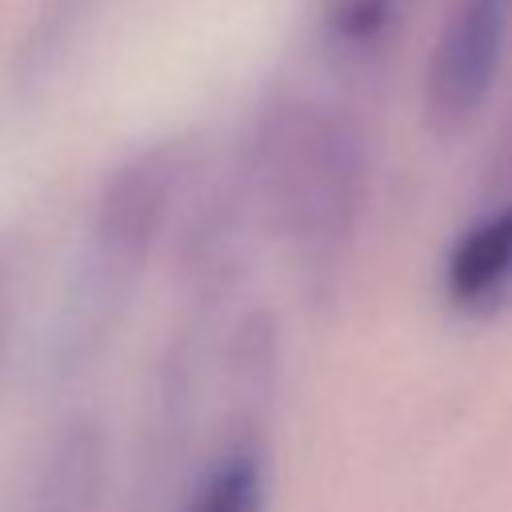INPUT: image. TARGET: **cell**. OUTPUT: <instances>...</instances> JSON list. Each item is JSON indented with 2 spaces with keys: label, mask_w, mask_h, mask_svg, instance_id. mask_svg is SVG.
<instances>
[{
  "label": "cell",
  "mask_w": 512,
  "mask_h": 512,
  "mask_svg": "<svg viewBox=\"0 0 512 512\" xmlns=\"http://www.w3.org/2000/svg\"><path fill=\"white\" fill-rule=\"evenodd\" d=\"M364 136L328 108H280L256 148L268 216L308 264H328L352 236L364 204Z\"/></svg>",
  "instance_id": "obj_1"
},
{
  "label": "cell",
  "mask_w": 512,
  "mask_h": 512,
  "mask_svg": "<svg viewBox=\"0 0 512 512\" xmlns=\"http://www.w3.org/2000/svg\"><path fill=\"white\" fill-rule=\"evenodd\" d=\"M176 192V152L152 148L132 156L112 172V180L100 192L96 216H92V248H88V308H100L108 292H120L144 256L152 252L168 204Z\"/></svg>",
  "instance_id": "obj_2"
},
{
  "label": "cell",
  "mask_w": 512,
  "mask_h": 512,
  "mask_svg": "<svg viewBox=\"0 0 512 512\" xmlns=\"http://www.w3.org/2000/svg\"><path fill=\"white\" fill-rule=\"evenodd\" d=\"M512 0H456L428 60L424 108L440 132L464 128L488 100L508 40Z\"/></svg>",
  "instance_id": "obj_3"
},
{
  "label": "cell",
  "mask_w": 512,
  "mask_h": 512,
  "mask_svg": "<svg viewBox=\"0 0 512 512\" xmlns=\"http://www.w3.org/2000/svg\"><path fill=\"white\" fill-rule=\"evenodd\" d=\"M444 292L460 312H492L512 292V200L476 220L444 264Z\"/></svg>",
  "instance_id": "obj_4"
},
{
  "label": "cell",
  "mask_w": 512,
  "mask_h": 512,
  "mask_svg": "<svg viewBox=\"0 0 512 512\" xmlns=\"http://www.w3.org/2000/svg\"><path fill=\"white\" fill-rule=\"evenodd\" d=\"M104 480V436L92 420L60 428L36 468L28 512H92Z\"/></svg>",
  "instance_id": "obj_5"
},
{
  "label": "cell",
  "mask_w": 512,
  "mask_h": 512,
  "mask_svg": "<svg viewBox=\"0 0 512 512\" xmlns=\"http://www.w3.org/2000/svg\"><path fill=\"white\" fill-rule=\"evenodd\" d=\"M268 472L256 444H236L192 484L180 512H264Z\"/></svg>",
  "instance_id": "obj_6"
},
{
  "label": "cell",
  "mask_w": 512,
  "mask_h": 512,
  "mask_svg": "<svg viewBox=\"0 0 512 512\" xmlns=\"http://www.w3.org/2000/svg\"><path fill=\"white\" fill-rule=\"evenodd\" d=\"M404 0H332L324 24L328 40L348 56H368L396 32Z\"/></svg>",
  "instance_id": "obj_7"
},
{
  "label": "cell",
  "mask_w": 512,
  "mask_h": 512,
  "mask_svg": "<svg viewBox=\"0 0 512 512\" xmlns=\"http://www.w3.org/2000/svg\"><path fill=\"white\" fill-rule=\"evenodd\" d=\"M96 4L100 0H52V8L44 12V20L36 24V36L28 40V60L40 64V68L52 64L64 52V44L72 40L76 20L84 24L88 12H96Z\"/></svg>",
  "instance_id": "obj_8"
},
{
  "label": "cell",
  "mask_w": 512,
  "mask_h": 512,
  "mask_svg": "<svg viewBox=\"0 0 512 512\" xmlns=\"http://www.w3.org/2000/svg\"><path fill=\"white\" fill-rule=\"evenodd\" d=\"M8 284H4V272H0V364H4V348H8Z\"/></svg>",
  "instance_id": "obj_9"
}]
</instances>
